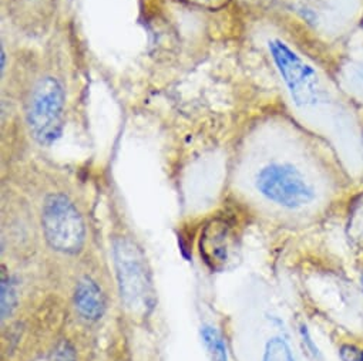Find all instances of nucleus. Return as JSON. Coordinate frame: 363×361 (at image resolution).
<instances>
[{
	"label": "nucleus",
	"mask_w": 363,
	"mask_h": 361,
	"mask_svg": "<svg viewBox=\"0 0 363 361\" xmlns=\"http://www.w3.org/2000/svg\"><path fill=\"white\" fill-rule=\"evenodd\" d=\"M16 304V290L12 282L6 277L2 279V314L6 317L15 309Z\"/></svg>",
	"instance_id": "11"
},
{
	"label": "nucleus",
	"mask_w": 363,
	"mask_h": 361,
	"mask_svg": "<svg viewBox=\"0 0 363 361\" xmlns=\"http://www.w3.org/2000/svg\"><path fill=\"white\" fill-rule=\"evenodd\" d=\"M252 185L265 201L285 210H301L316 198L305 173L291 162L271 161L254 173Z\"/></svg>",
	"instance_id": "3"
},
{
	"label": "nucleus",
	"mask_w": 363,
	"mask_h": 361,
	"mask_svg": "<svg viewBox=\"0 0 363 361\" xmlns=\"http://www.w3.org/2000/svg\"><path fill=\"white\" fill-rule=\"evenodd\" d=\"M55 361H76L73 348L67 343L60 344L55 353Z\"/></svg>",
	"instance_id": "13"
},
{
	"label": "nucleus",
	"mask_w": 363,
	"mask_h": 361,
	"mask_svg": "<svg viewBox=\"0 0 363 361\" xmlns=\"http://www.w3.org/2000/svg\"><path fill=\"white\" fill-rule=\"evenodd\" d=\"M267 47L292 103L299 108L320 103L323 88L318 71L281 39L268 40Z\"/></svg>",
	"instance_id": "5"
},
{
	"label": "nucleus",
	"mask_w": 363,
	"mask_h": 361,
	"mask_svg": "<svg viewBox=\"0 0 363 361\" xmlns=\"http://www.w3.org/2000/svg\"><path fill=\"white\" fill-rule=\"evenodd\" d=\"M42 228L48 243L65 253H76L86 238V225L77 204L63 191L49 193L42 202Z\"/></svg>",
	"instance_id": "4"
},
{
	"label": "nucleus",
	"mask_w": 363,
	"mask_h": 361,
	"mask_svg": "<svg viewBox=\"0 0 363 361\" xmlns=\"http://www.w3.org/2000/svg\"><path fill=\"white\" fill-rule=\"evenodd\" d=\"M262 361H295V357L285 340L274 337L265 345Z\"/></svg>",
	"instance_id": "9"
},
{
	"label": "nucleus",
	"mask_w": 363,
	"mask_h": 361,
	"mask_svg": "<svg viewBox=\"0 0 363 361\" xmlns=\"http://www.w3.org/2000/svg\"><path fill=\"white\" fill-rule=\"evenodd\" d=\"M76 309L87 320H97L104 313V296L100 287L89 277L79 282L74 293Z\"/></svg>",
	"instance_id": "8"
},
{
	"label": "nucleus",
	"mask_w": 363,
	"mask_h": 361,
	"mask_svg": "<svg viewBox=\"0 0 363 361\" xmlns=\"http://www.w3.org/2000/svg\"><path fill=\"white\" fill-rule=\"evenodd\" d=\"M0 107L4 138L50 148L79 115L86 47L74 18L42 43H25L2 28Z\"/></svg>",
	"instance_id": "1"
},
{
	"label": "nucleus",
	"mask_w": 363,
	"mask_h": 361,
	"mask_svg": "<svg viewBox=\"0 0 363 361\" xmlns=\"http://www.w3.org/2000/svg\"><path fill=\"white\" fill-rule=\"evenodd\" d=\"M360 361H363V350H362V353H360Z\"/></svg>",
	"instance_id": "14"
},
{
	"label": "nucleus",
	"mask_w": 363,
	"mask_h": 361,
	"mask_svg": "<svg viewBox=\"0 0 363 361\" xmlns=\"http://www.w3.org/2000/svg\"><path fill=\"white\" fill-rule=\"evenodd\" d=\"M231 251L230 228L223 221H213L201 234L200 252L204 260L213 268H221L227 263Z\"/></svg>",
	"instance_id": "7"
},
{
	"label": "nucleus",
	"mask_w": 363,
	"mask_h": 361,
	"mask_svg": "<svg viewBox=\"0 0 363 361\" xmlns=\"http://www.w3.org/2000/svg\"><path fill=\"white\" fill-rule=\"evenodd\" d=\"M116 269L120 293L131 309L147 306L150 299V277L141 251L125 238L114 243Z\"/></svg>",
	"instance_id": "6"
},
{
	"label": "nucleus",
	"mask_w": 363,
	"mask_h": 361,
	"mask_svg": "<svg viewBox=\"0 0 363 361\" xmlns=\"http://www.w3.org/2000/svg\"><path fill=\"white\" fill-rule=\"evenodd\" d=\"M359 348L353 344H343L339 350V357L342 361H360Z\"/></svg>",
	"instance_id": "12"
},
{
	"label": "nucleus",
	"mask_w": 363,
	"mask_h": 361,
	"mask_svg": "<svg viewBox=\"0 0 363 361\" xmlns=\"http://www.w3.org/2000/svg\"><path fill=\"white\" fill-rule=\"evenodd\" d=\"M74 0H0L2 28L25 43H42L73 16Z\"/></svg>",
	"instance_id": "2"
},
{
	"label": "nucleus",
	"mask_w": 363,
	"mask_h": 361,
	"mask_svg": "<svg viewBox=\"0 0 363 361\" xmlns=\"http://www.w3.org/2000/svg\"><path fill=\"white\" fill-rule=\"evenodd\" d=\"M203 338H204V343H206L207 348L210 350V354L214 361H228L225 344H224L223 338L220 337V334L214 328L204 327Z\"/></svg>",
	"instance_id": "10"
}]
</instances>
